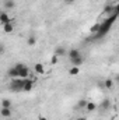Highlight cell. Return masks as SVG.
Segmentation results:
<instances>
[{
  "label": "cell",
  "mask_w": 119,
  "mask_h": 120,
  "mask_svg": "<svg viewBox=\"0 0 119 120\" xmlns=\"http://www.w3.org/2000/svg\"><path fill=\"white\" fill-rule=\"evenodd\" d=\"M116 17H118L116 14H114V15L111 14V17H108V18H107L101 25H99V30H98V32H97V36H104L108 31L111 30V27H112L114 21L116 20Z\"/></svg>",
  "instance_id": "6da1fadb"
},
{
  "label": "cell",
  "mask_w": 119,
  "mask_h": 120,
  "mask_svg": "<svg viewBox=\"0 0 119 120\" xmlns=\"http://www.w3.org/2000/svg\"><path fill=\"white\" fill-rule=\"evenodd\" d=\"M24 84H25V78H13L11 80V91H16V92H20V91H24Z\"/></svg>",
  "instance_id": "7a4b0ae2"
},
{
  "label": "cell",
  "mask_w": 119,
  "mask_h": 120,
  "mask_svg": "<svg viewBox=\"0 0 119 120\" xmlns=\"http://www.w3.org/2000/svg\"><path fill=\"white\" fill-rule=\"evenodd\" d=\"M16 68H17V71H18V77H20V78H28L30 70H28V67H27L25 64H17Z\"/></svg>",
  "instance_id": "3957f363"
},
{
  "label": "cell",
  "mask_w": 119,
  "mask_h": 120,
  "mask_svg": "<svg viewBox=\"0 0 119 120\" xmlns=\"http://www.w3.org/2000/svg\"><path fill=\"white\" fill-rule=\"evenodd\" d=\"M0 22H1V25H4V24H8V22H11V18L8 17V14H7L6 11H3V13L0 14Z\"/></svg>",
  "instance_id": "277c9868"
},
{
  "label": "cell",
  "mask_w": 119,
  "mask_h": 120,
  "mask_svg": "<svg viewBox=\"0 0 119 120\" xmlns=\"http://www.w3.org/2000/svg\"><path fill=\"white\" fill-rule=\"evenodd\" d=\"M34 88V81L30 78H25V84H24V92H30Z\"/></svg>",
  "instance_id": "5b68a950"
},
{
  "label": "cell",
  "mask_w": 119,
  "mask_h": 120,
  "mask_svg": "<svg viewBox=\"0 0 119 120\" xmlns=\"http://www.w3.org/2000/svg\"><path fill=\"white\" fill-rule=\"evenodd\" d=\"M67 56H69V59H76V57H79V56H81L80 55V52H79V49H70L69 50V53H67Z\"/></svg>",
  "instance_id": "8992f818"
},
{
  "label": "cell",
  "mask_w": 119,
  "mask_h": 120,
  "mask_svg": "<svg viewBox=\"0 0 119 120\" xmlns=\"http://www.w3.org/2000/svg\"><path fill=\"white\" fill-rule=\"evenodd\" d=\"M34 71L38 73V74H44V73H45V67H44V64H42V63H36V64L34 66Z\"/></svg>",
  "instance_id": "52a82bcc"
},
{
  "label": "cell",
  "mask_w": 119,
  "mask_h": 120,
  "mask_svg": "<svg viewBox=\"0 0 119 120\" xmlns=\"http://www.w3.org/2000/svg\"><path fill=\"white\" fill-rule=\"evenodd\" d=\"M1 116H3L4 119L10 117V116H11V109H8V108H1Z\"/></svg>",
  "instance_id": "ba28073f"
},
{
  "label": "cell",
  "mask_w": 119,
  "mask_h": 120,
  "mask_svg": "<svg viewBox=\"0 0 119 120\" xmlns=\"http://www.w3.org/2000/svg\"><path fill=\"white\" fill-rule=\"evenodd\" d=\"M8 75H10L11 78H18V71H17V68H16V67L10 68V70H8Z\"/></svg>",
  "instance_id": "9c48e42d"
},
{
  "label": "cell",
  "mask_w": 119,
  "mask_h": 120,
  "mask_svg": "<svg viewBox=\"0 0 119 120\" xmlns=\"http://www.w3.org/2000/svg\"><path fill=\"white\" fill-rule=\"evenodd\" d=\"M80 73V68H79V66H73L70 70H69V74L70 75H77Z\"/></svg>",
  "instance_id": "30bf717a"
},
{
  "label": "cell",
  "mask_w": 119,
  "mask_h": 120,
  "mask_svg": "<svg viewBox=\"0 0 119 120\" xmlns=\"http://www.w3.org/2000/svg\"><path fill=\"white\" fill-rule=\"evenodd\" d=\"M70 61H71L73 66H80V64H83V57L79 56V57H76V59H71Z\"/></svg>",
  "instance_id": "8fae6325"
},
{
  "label": "cell",
  "mask_w": 119,
  "mask_h": 120,
  "mask_svg": "<svg viewBox=\"0 0 119 120\" xmlns=\"http://www.w3.org/2000/svg\"><path fill=\"white\" fill-rule=\"evenodd\" d=\"M86 109H87L88 112H94V110L97 109V105H95L94 102H87V106H86Z\"/></svg>",
  "instance_id": "7c38bea8"
},
{
  "label": "cell",
  "mask_w": 119,
  "mask_h": 120,
  "mask_svg": "<svg viewBox=\"0 0 119 120\" xmlns=\"http://www.w3.org/2000/svg\"><path fill=\"white\" fill-rule=\"evenodd\" d=\"M1 108H8V109H11V101H10V99H3V101H1Z\"/></svg>",
  "instance_id": "4fadbf2b"
},
{
  "label": "cell",
  "mask_w": 119,
  "mask_h": 120,
  "mask_svg": "<svg viewBox=\"0 0 119 120\" xmlns=\"http://www.w3.org/2000/svg\"><path fill=\"white\" fill-rule=\"evenodd\" d=\"M109 105H111V101H109L108 98H107V99H104V101L101 102V108H102V109H108V108H109Z\"/></svg>",
  "instance_id": "5bb4252c"
},
{
  "label": "cell",
  "mask_w": 119,
  "mask_h": 120,
  "mask_svg": "<svg viewBox=\"0 0 119 120\" xmlns=\"http://www.w3.org/2000/svg\"><path fill=\"white\" fill-rule=\"evenodd\" d=\"M3 30H4V32L10 34V32L13 31V24H11V22H8V24H4V25H3Z\"/></svg>",
  "instance_id": "9a60e30c"
},
{
  "label": "cell",
  "mask_w": 119,
  "mask_h": 120,
  "mask_svg": "<svg viewBox=\"0 0 119 120\" xmlns=\"http://www.w3.org/2000/svg\"><path fill=\"white\" fill-rule=\"evenodd\" d=\"M14 6H16V3H14L13 0H6V1H4V7H6V8H13Z\"/></svg>",
  "instance_id": "2e32d148"
},
{
  "label": "cell",
  "mask_w": 119,
  "mask_h": 120,
  "mask_svg": "<svg viewBox=\"0 0 119 120\" xmlns=\"http://www.w3.org/2000/svg\"><path fill=\"white\" fill-rule=\"evenodd\" d=\"M104 85H105V88H108V90H112V87H114V82H112V80H105Z\"/></svg>",
  "instance_id": "e0dca14e"
},
{
  "label": "cell",
  "mask_w": 119,
  "mask_h": 120,
  "mask_svg": "<svg viewBox=\"0 0 119 120\" xmlns=\"http://www.w3.org/2000/svg\"><path fill=\"white\" fill-rule=\"evenodd\" d=\"M27 43H28L30 46H34V45L36 43V39H35V36H30V38L27 39Z\"/></svg>",
  "instance_id": "ac0fdd59"
},
{
  "label": "cell",
  "mask_w": 119,
  "mask_h": 120,
  "mask_svg": "<svg viewBox=\"0 0 119 120\" xmlns=\"http://www.w3.org/2000/svg\"><path fill=\"white\" fill-rule=\"evenodd\" d=\"M64 53H66V50H64L63 48H60V46H59V48H56V53H55L56 56H63Z\"/></svg>",
  "instance_id": "d6986e66"
},
{
  "label": "cell",
  "mask_w": 119,
  "mask_h": 120,
  "mask_svg": "<svg viewBox=\"0 0 119 120\" xmlns=\"http://www.w3.org/2000/svg\"><path fill=\"white\" fill-rule=\"evenodd\" d=\"M77 106H79V108H86V106H87V101H84V99H81V101H79V103H77Z\"/></svg>",
  "instance_id": "ffe728a7"
},
{
  "label": "cell",
  "mask_w": 119,
  "mask_h": 120,
  "mask_svg": "<svg viewBox=\"0 0 119 120\" xmlns=\"http://www.w3.org/2000/svg\"><path fill=\"white\" fill-rule=\"evenodd\" d=\"M114 14L119 15V3L118 4H115V7H114Z\"/></svg>",
  "instance_id": "44dd1931"
},
{
  "label": "cell",
  "mask_w": 119,
  "mask_h": 120,
  "mask_svg": "<svg viewBox=\"0 0 119 120\" xmlns=\"http://www.w3.org/2000/svg\"><path fill=\"white\" fill-rule=\"evenodd\" d=\"M51 61H52V64H55V63H58V56L55 55V56L52 57V60H51Z\"/></svg>",
  "instance_id": "7402d4cb"
},
{
  "label": "cell",
  "mask_w": 119,
  "mask_h": 120,
  "mask_svg": "<svg viewBox=\"0 0 119 120\" xmlns=\"http://www.w3.org/2000/svg\"><path fill=\"white\" fill-rule=\"evenodd\" d=\"M76 0H64V3H67V4H73Z\"/></svg>",
  "instance_id": "603a6c76"
},
{
  "label": "cell",
  "mask_w": 119,
  "mask_h": 120,
  "mask_svg": "<svg viewBox=\"0 0 119 120\" xmlns=\"http://www.w3.org/2000/svg\"><path fill=\"white\" fill-rule=\"evenodd\" d=\"M39 120H48L45 116H39Z\"/></svg>",
  "instance_id": "cb8c5ba5"
},
{
  "label": "cell",
  "mask_w": 119,
  "mask_h": 120,
  "mask_svg": "<svg viewBox=\"0 0 119 120\" xmlns=\"http://www.w3.org/2000/svg\"><path fill=\"white\" fill-rule=\"evenodd\" d=\"M77 120H87V119H86V117H79Z\"/></svg>",
  "instance_id": "d4e9b609"
},
{
  "label": "cell",
  "mask_w": 119,
  "mask_h": 120,
  "mask_svg": "<svg viewBox=\"0 0 119 120\" xmlns=\"http://www.w3.org/2000/svg\"><path fill=\"white\" fill-rule=\"evenodd\" d=\"M116 82H118V84H119V75H118V77H116Z\"/></svg>",
  "instance_id": "484cf974"
}]
</instances>
